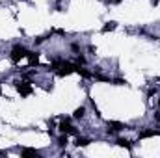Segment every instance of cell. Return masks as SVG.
Segmentation results:
<instances>
[{
  "instance_id": "cell-15",
  "label": "cell",
  "mask_w": 160,
  "mask_h": 158,
  "mask_svg": "<svg viewBox=\"0 0 160 158\" xmlns=\"http://www.w3.org/2000/svg\"><path fill=\"white\" fill-rule=\"evenodd\" d=\"M84 63H86V58L78 52V56H77V65H84Z\"/></svg>"
},
{
  "instance_id": "cell-2",
  "label": "cell",
  "mask_w": 160,
  "mask_h": 158,
  "mask_svg": "<svg viewBox=\"0 0 160 158\" xmlns=\"http://www.w3.org/2000/svg\"><path fill=\"white\" fill-rule=\"evenodd\" d=\"M77 63H71V62H65V60H62V63H60V67H58V77H67V75H71V73H77Z\"/></svg>"
},
{
  "instance_id": "cell-14",
  "label": "cell",
  "mask_w": 160,
  "mask_h": 158,
  "mask_svg": "<svg viewBox=\"0 0 160 158\" xmlns=\"http://www.w3.org/2000/svg\"><path fill=\"white\" fill-rule=\"evenodd\" d=\"M67 143H69V141H67V134H62V136L58 138V147H62V149H63Z\"/></svg>"
},
{
  "instance_id": "cell-17",
  "label": "cell",
  "mask_w": 160,
  "mask_h": 158,
  "mask_svg": "<svg viewBox=\"0 0 160 158\" xmlns=\"http://www.w3.org/2000/svg\"><path fill=\"white\" fill-rule=\"evenodd\" d=\"M71 50L73 52H80V45L78 43H71Z\"/></svg>"
},
{
  "instance_id": "cell-10",
  "label": "cell",
  "mask_w": 160,
  "mask_h": 158,
  "mask_svg": "<svg viewBox=\"0 0 160 158\" xmlns=\"http://www.w3.org/2000/svg\"><path fill=\"white\" fill-rule=\"evenodd\" d=\"M119 147H125V149H132V143L128 141V140H125V138H118V141H116Z\"/></svg>"
},
{
  "instance_id": "cell-16",
  "label": "cell",
  "mask_w": 160,
  "mask_h": 158,
  "mask_svg": "<svg viewBox=\"0 0 160 158\" xmlns=\"http://www.w3.org/2000/svg\"><path fill=\"white\" fill-rule=\"evenodd\" d=\"M112 82H114L116 86H123V84H127V80H123V78H112Z\"/></svg>"
},
{
  "instance_id": "cell-9",
  "label": "cell",
  "mask_w": 160,
  "mask_h": 158,
  "mask_svg": "<svg viewBox=\"0 0 160 158\" xmlns=\"http://www.w3.org/2000/svg\"><path fill=\"white\" fill-rule=\"evenodd\" d=\"M21 155H22V156H41V153L36 151V149H22Z\"/></svg>"
},
{
  "instance_id": "cell-3",
  "label": "cell",
  "mask_w": 160,
  "mask_h": 158,
  "mask_svg": "<svg viewBox=\"0 0 160 158\" xmlns=\"http://www.w3.org/2000/svg\"><path fill=\"white\" fill-rule=\"evenodd\" d=\"M58 128H60V132H62V134H67V136H78V130H77V128L67 121V119H63V121L58 125Z\"/></svg>"
},
{
  "instance_id": "cell-25",
  "label": "cell",
  "mask_w": 160,
  "mask_h": 158,
  "mask_svg": "<svg viewBox=\"0 0 160 158\" xmlns=\"http://www.w3.org/2000/svg\"><path fill=\"white\" fill-rule=\"evenodd\" d=\"M0 95H2V89H0Z\"/></svg>"
},
{
  "instance_id": "cell-18",
  "label": "cell",
  "mask_w": 160,
  "mask_h": 158,
  "mask_svg": "<svg viewBox=\"0 0 160 158\" xmlns=\"http://www.w3.org/2000/svg\"><path fill=\"white\" fill-rule=\"evenodd\" d=\"M43 41H45V36H41V37H38V39H36V45H41Z\"/></svg>"
},
{
  "instance_id": "cell-23",
  "label": "cell",
  "mask_w": 160,
  "mask_h": 158,
  "mask_svg": "<svg viewBox=\"0 0 160 158\" xmlns=\"http://www.w3.org/2000/svg\"><path fill=\"white\" fill-rule=\"evenodd\" d=\"M158 108H160V99H158Z\"/></svg>"
},
{
  "instance_id": "cell-5",
  "label": "cell",
  "mask_w": 160,
  "mask_h": 158,
  "mask_svg": "<svg viewBox=\"0 0 160 158\" xmlns=\"http://www.w3.org/2000/svg\"><path fill=\"white\" fill-rule=\"evenodd\" d=\"M123 128H127L123 123H119V121H110L108 123V134H112V132H119V130H123Z\"/></svg>"
},
{
  "instance_id": "cell-22",
  "label": "cell",
  "mask_w": 160,
  "mask_h": 158,
  "mask_svg": "<svg viewBox=\"0 0 160 158\" xmlns=\"http://www.w3.org/2000/svg\"><path fill=\"white\" fill-rule=\"evenodd\" d=\"M60 2H62V0H56V4H58V7H60Z\"/></svg>"
},
{
  "instance_id": "cell-20",
  "label": "cell",
  "mask_w": 160,
  "mask_h": 158,
  "mask_svg": "<svg viewBox=\"0 0 160 158\" xmlns=\"http://www.w3.org/2000/svg\"><path fill=\"white\" fill-rule=\"evenodd\" d=\"M155 119H157V121L160 123V114H155Z\"/></svg>"
},
{
  "instance_id": "cell-12",
  "label": "cell",
  "mask_w": 160,
  "mask_h": 158,
  "mask_svg": "<svg viewBox=\"0 0 160 158\" xmlns=\"http://www.w3.org/2000/svg\"><path fill=\"white\" fill-rule=\"evenodd\" d=\"M116 26H118V22L110 21V22H106V24L102 26V32H112V30H116Z\"/></svg>"
},
{
  "instance_id": "cell-6",
  "label": "cell",
  "mask_w": 160,
  "mask_h": 158,
  "mask_svg": "<svg viewBox=\"0 0 160 158\" xmlns=\"http://www.w3.org/2000/svg\"><path fill=\"white\" fill-rule=\"evenodd\" d=\"M153 136H160V130H157V128H147V130H142V132H140V138H142V140L153 138Z\"/></svg>"
},
{
  "instance_id": "cell-21",
  "label": "cell",
  "mask_w": 160,
  "mask_h": 158,
  "mask_svg": "<svg viewBox=\"0 0 160 158\" xmlns=\"http://www.w3.org/2000/svg\"><path fill=\"white\" fill-rule=\"evenodd\" d=\"M160 0H153V4H155V6H157V4H158Z\"/></svg>"
},
{
  "instance_id": "cell-8",
  "label": "cell",
  "mask_w": 160,
  "mask_h": 158,
  "mask_svg": "<svg viewBox=\"0 0 160 158\" xmlns=\"http://www.w3.org/2000/svg\"><path fill=\"white\" fill-rule=\"evenodd\" d=\"M77 73H78L82 78H91V77H93V73L88 71V69H84V65H78V67H77Z\"/></svg>"
},
{
  "instance_id": "cell-1",
  "label": "cell",
  "mask_w": 160,
  "mask_h": 158,
  "mask_svg": "<svg viewBox=\"0 0 160 158\" xmlns=\"http://www.w3.org/2000/svg\"><path fill=\"white\" fill-rule=\"evenodd\" d=\"M26 54H28L26 47H22V45H15V47L11 48V52H9V58H11L13 63H19L22 58H26Z\"/></svg>"
},
{
  "instance_id": "cell-11",
  "label": "cell",
  "mask_w": 160,
  "mask_h": 158,
  "mask_svg": "<svg viewBox=\"0 0 160 158\" xmlns=\"http://www.w3.org/2000/svg\"><path fill=\"white\" fill-rule=\"evenodd\" d=\"M89 143H91V140H88V138H77V143H75V145H77V147H86V145H89Z\"/></svg>"
},
{
  "instance_id": "cell-13",
  "label": "cell",
  "mask_w": 160,
  "mask_h": 158,
  "mask_svg": "<svg viewBox=\"0 0 160 158\" xmlns=\"http://www.w3.org/2000/svg\"><path fill=\"white\" fill-rule=\"evenodd\" d=\"M84 114H86V108H84V106H80V108H77V110H75L73 117H75V119H82V117H84Z\"/></svg>"
},
{
  "instance_id": "cell-24",
  "label": "cell",
  "mask_w": 160,
  "mask_h": 158,
  "mask_svg": "<svg viewBox=\"0 0 160 158\" xmlns=\"http://www.w3.org/2000/svg\"><path fill=\"white\" fill-rule=\"evenodd\" d=\"M0 155H4V151H0Z\"/></svg>"
},
{
  "instance_id": "cell-7",
  "label": "cell",
  "mask_w": 160,
  "mask_h": 158,
  "mask_svg": "<svg viewBox=\"0 0 160 158\" xmlns=\"http://www.w3.org/2000/svg\"><path fill=\"white\" fill-rule=\"evenodd\" d=\"M26 58H28L30 67H34V65H38V63H39V52H30V50H28Z\"/></svg>"
},
{
  "instance_id": "cell-19",
  "label": "cell",
  "mask_w": 160,
  "mask_h": 158,
  "mask_svg": "<svg viewBox=\"0 0 160 158\" xmlns=\"http://www.w3.org/2000/svg\"><path fill=\"white\" fill-rule=\"evenodd\" d=\"M121 0H110V4H119Z\"/></svg>"
},
{
  "instance_id": "cell-4",
  "label": "cell",
  "mask_w": 160,
  "mask_h": 158,
  "mask_svg": "<svg viewBox=\"0 0 160 158\" xmlns=\"http://www.w3.org/2000/svg\"><path fill=\"white\" fill-rule=\"evenodd\" d=\"M15 87H17V91L21 93V97H28V95H32V84L30 82H22V80H19V82H15Z\"/></svg>"
}]
</instances>
